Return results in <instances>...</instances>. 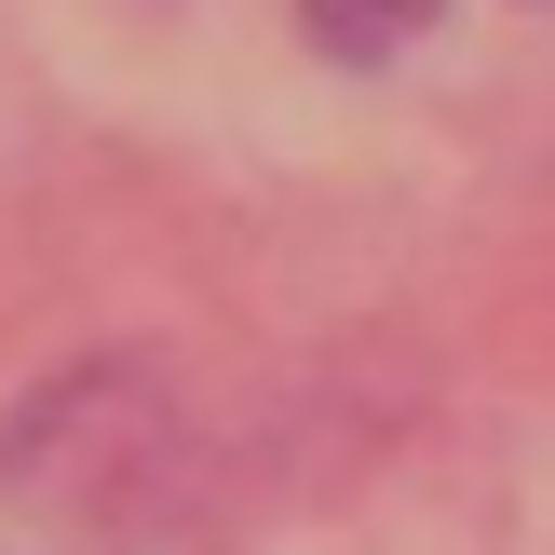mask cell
<instances>
[{
    "instance_id": "6da1fadb",
    "label": "cell",
    "mask_w": 555,
    "mask_h": 555,
    "mask_svg": "<svg viewBox=\"0 0 555 555\" xmlns=\"http://www.w3.org/2000/svg\"><path fill=\"white\" fill-rule=\"evenodd\" d=\"M434 14H448V0H298V27H312L339 68H379V54H406Z\"/></svg>"
}]
</instances>
